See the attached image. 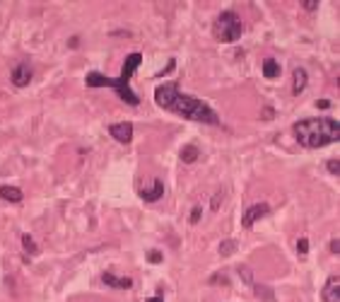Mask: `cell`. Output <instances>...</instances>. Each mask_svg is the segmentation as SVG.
Returning a JSON list of instances; mask_svg holds the SVG:
<instances>
[{"label": "cell", "instance_id": "1", "mask_svg": "<svg viewBox=\"0 0 340 302\" xmlns=\"http://www.w3.org/2000/svg\"><path fill=\"white\" fill-rule=\"evenodd\" d=\"M154 102H157V107L166 109L186 121H196L203 126H219L217 111L203 99L184 95L176 82H164V85L154 87Z\"/></svg>", "mask_w": 340, "mask_h": 302}, {"label": "cell", "instance_id": "2", "mask_svg": "<svg viewBox=\"0 0 340 302\" xmlns=\"http://www.w3.org/2000/svg\"><path fill=\"white\" fill-rule=\"evenodd\" d=\"M292 131L299 145L304 148H323L340 138V126L335 119H302Z\"/></svg>", "mask_w": 340, "mask_h": 302}, {"label": "cell", "instance_id": "3", "mask_svg": "<svg viewBox=\"0 0 340 302\" xmlns=\"http://www.w3.org/2000/svg\"><path fill=\"white\" fill-rule=\"evenodd\" d=\"M244 34V22L234 10H222L212 22V36L222 44H234L242 39Z\"/></svg>", "mask_w": 340, "mask_h": 302}, {"label": "cell", "instance_id": "4", "mask_svg": "<svg viewBox=\"0 0 340 302\" xmlns=\"http://www.w3.org/2000/svg\"><path fill=\"white\" fill-rule=\"evenodd\" d=\"M85 82H87V87H111V90H114L126 104H131V107H138V104H140L138 95L128 87V82H123L119 77H104L101 73L92 70V73H87V80H85Z\"/></svg>", "mask_w": 340, "mask_h": 302}, {"label": "cell", "instance_id": "5", "mask_svg": "<svg viewBox=\"0 0 340 302\" xmlns=\"http://www.w3.org/2000/svg\"><path fill=\"white\" fill-rule=\"evenodd\" d=\"M270 213V203H265V201H261V203H251L246 210H244L242 215V225L246 227V230H251L253 223H258L263 215H268Z\"/></svg>", "mask_w": 340, "mask_h": 302}, {"label": "cell", "instance_id": "6", "mask_svg": "<svg viewBox=\"0 0 340 302\" xmlns=\"http://www.w3.org/2000/svg\"><path fill=\"white\" fill-rule=\"evenodd\" d=\"M32 77H34V70L29 63H17L10 73V80L15 87H27L32 82Z\"/></svg>", "mask_w": 340, "mask_h": 302}, {"label": "cell", "instance_id": "7", "mask_svg": "<svg viewBox=\"0 0 340 302\" xmlns=\"http://www.w3.org/2000/svg\"><path fill=\"white\" fill-rule=\"evenodd\" d=\"M109 133L114 141L123 143V145H128L133 141V123L131 121H121V123H111L109 126Z\"/></svg>", "mask_w": 340, "mask_h": 302}, {"label": "cell", "instance_id": "8", "mask_svg": "<svg viewBox=\"0 0 340 302\" xmlns=\"http://www.w3.org/2000/svg\"><path fill=\"white\" fill-rule=\"evenodd\" d=\"M138 194H140V198H143L145 203H154V201H159V198L164 196V182H162V179H152L150 186L140 189Z\"/></svg>", "mask_w": 340, "mask_h": 302}, {"label": "cell", "instance_id": "9", "mask_svg": "<svg viewBox=\"0 0 340 302\" xmlns=\"http://www.w3.org/2000/svg\"><path fill=\"white\" fill-rule=\"evenodd\" d=\"M321 300L323 302H340V278L338 276H328L326 285L321 288Z\"/></svg>", "mask_w": 340, "mask_h": 302}, {"label": "cell", "instance_id": "10", "mask_svg": "<svg viewBox=\"0 0 340 302\" xmlns=\"http://www.w3.org/2000/svg\"><path fill=\"white\" fill-rule=\"evenodd\" d=\"M143 63V56L140 54H128L126 56V61H123V68H121V75H119V80H123V82H128L133 77V73L138 70V65Z\"/></svg>", "mask_w": 340, "mask_h": 302}, {"label": "cell", "instance_id": "11", "mask_svg": "<svg viewBox=\"0 0 340 302\" xmlns=\"http://www.w3.org/2000/svg\"><path fill=\"white\" fill-rule=\"evenodd\" d=\"M307 82H309V75L304 68H295L292 70V95H302L304 90H307Z\"/></svg>", "mask_w": 340, "mask_h": 302}, {"label": "cell", "instance_id": "12", "mask_svg": "<svg viewBox=\"0 0 340 302\" xmlns=\"http://www.w3.org/2000/svg\"><path fill=\"white\" fill-rule=\"evenodd\" d=\"M101 281L106 283L109 288H119V290H131L133 288V278H128V276H126V278H119V276H114L109 271L101 276Z\"/></svg>", "mask_w": 340, "mask_h": 302}, {"label": "cell", "instance_id": "13", "mask_svg": "<svg viewBox=\"0 0 340 302\" xmlns=\"http://www.w3.org/2000/svg\"><path fill=\"white\" fill-rule=\"evenodd\" d=\"M0 198L8 201V203H20V201H22V189L10 186V184H3V186H0Z\"/></svg>", "mask_w": 340, "mask_h": 302}, {"label": "cell", "instance_id": "14", "mask_svg": "<svg viewBox=\"0 0 340 302\" xmlns=\"http://www.w3.org/2000/svg\"><path fill=\"white\" fill-rule=\"evenodd\" d=\"M280 63L275 61V58H265L263 61V77L265 80H275V77H280Z\"/></svg>", "mask_w": 340, "mask_h": 302}, {"label": "cell", "instance_id": "15", "mask_svg": "<svg viewBox=\"0 0 340 302\" xmlns=\"http://www.w3.org/2000/svg\"><path fill=\"white\" fill-rule=\"evenodd\" d=\"M253 292H256V297L258 300H263V302H275V292L268 288V285H258V283H253L251 285Z\"/></svg>", "mask_w": 340, "mask_h": 302}, {"label": "cell", "instance_id": "16", "mask_svg": "<svg viewBox=\"0 0 340 302\" xmlns=\"http://www.w3.org/2000/svg\"><path fill=\"white\" fill-rule=\"evenodd\" d=\"M198 155H200V152H198L196 145H184V148H181V162H184V164H193V162L198 160Z\"/></svg>", "mask_w": 340, "mask_h": 302}, {"label": "cell", "instance_id": "17", "mask_svg": "<svg viewBox=\"0 0 340 302\" xmlns=\"http://www.w3.org/2000/svg\"><path fill=\"white\" fill-rule=\"evenodd\" d=\"M22 247H24V251H27V254H39V247H36V242H34V237L32 235H27V232H24L22 235Z\"/></svg>", "mask_w": 340, "mask_h": 302}, {"label": "cell", "instance_id": "18", "mask_svg": "<svg viewBox=\"0 0 340 302\" xmlns=\"http://www.w3.org/2000/svg\"><path fill=\"white\" fill-rule=\"evenodd\" d=\"M234 249H237V242H234V239H224V242L219 244V254H222V256H232Z\"/></svg>", "mask_w": 340, "mask_h": 302}, {"label": "cell", "instance_id": "19", "mask_svg": "<svg viewBox=\"0 0 340 302\" xmlns=\"http://www.w3.org/2000/svg\"><path fill=\"white\" fill-rule=\"evenodd\" d=\"M239 276H242L244 278V283H246V285H253V283H256V278H253V271L249 269V266H239Z\"/></svg>", "mask_w": 340, "mask_h": 302}, {"label": "cell", "instance_id": "20", "mask_svg": "<svg viewBox=\"0 0 340 302\" xmlns=\"http://www.w3.org/2000/svg\"><path fill=\"white\" fill-rule=\"evenodd\" d=\"M297 251L304 256V254H309V239L307 237H299L297 239Z\"/></svg>", "mask_w": 340, "mask_h": 302}, {"label": "cell", "instance_id": "21", "mask_svg": "<svg viewBox=\"0 0 340 302\" xmlns=\"http://www.w3.org/2000/svg\"><path fill=\"white\" fill-rule=\"evenodd\" d=\"M217 283H222V285H227V273H215L212 278H210V285H217Z\"/></svg>", "mask_w": 340, "mask_h": 302}, {"label": "cell", "instance_id": "22", "mask_svg": "<svg viewBox=\"0 0 340 302\" xmlns=\"http://www.w3.org/2000/svg\"><path fill=\"white\" fill-rule=\"evenodd\" d=\"M326 164H328V172L330 174H338L340 172V162L338 160H328Z\"/></svg>", "mask_w": 340, "mask_h": 302}, {"label": "cell", "instance_id": "23", "mask_svg": "<svg viewBox=\"0 0 340 302\" xmlns=\"http://www.w3.org/2000/svg\"><path fill=\"white\" fill-rule=\"evenodd\" d=\"M302 8L311 12V10H316V8H318V3H316V0H304V3H302Z\"/></svg>", "mask_w": 340, "mask_h": 302}, {"label": "cell", "instance_id": "24", "mask_svg": "<svg viewBox=\"0 0 340 302\" xmlns=\"http://www.w3.org/2000/svg\"><path fill=\"white\" fill-rule=\"evenodd\" d=\"M174 68H176V61H174V58H172V61H169V63H166V68H164V70H162V73H159V77L164 75V73H172V70H174Z\"/></svg>", "mask_w": 340, "mask_h": 302}, {"label": "cell", "instance_id": "25", "mask_svg": "<svg viewBox=\"0 0 340 302\" xmlns=\"http://www.w3.org/2000/svg\"><path fill=\"white\" fill-rule=\"evenodd\" d=\"M330 251H333V254H338V251H340V242H338V237L330 239Z\"/></svg>", "mask_w": 340, "mask_h": 302}, {"label": "cell", "instance_id": "26", "mask_svg": "<svg viewBox=\"0 0 340 302\" xmlns=\"http://www.w3.org/2000/svg\"><path fill=\"white\" fill-rule=\"evenodd\" d=\"M198 218H200V205H196V208L191 210V223H198Z\"/></svg>", "mask_w": 340, "mask_h": 302}, {"label": "cell", "instance_id": "27", "mask_svg": "<svg viewBox=\"0 0 340 302\" xmlns=\"http://www.w3.org/2000/svg\"><path fill=\"white\" fill-rule=\"evenodd\" d=\"M150 261H152V264H159V261H162V254H159V251H150Z\"/></svg>", "mask_w": 340, "mask_h": 302}, {"label": "cell", "instance_id": "28", "mask_svg": "<svg viewBox=\"0 0 340 302\" xmlns=\"http://www.w3.org/2000/svg\"><path fill=\"white\" fill-rule=\"evenodd\" d=\"M316 107H318V109H330V99H318Z\"/></svg>", "mask_w": 340, "mask_h": 302}, {"label": "cell", "instance_id": "29", "mask_svg": "<svg viewBox=\"0 0 340 302\" xmlns=\"http://www.w3.org/2000/svg\"><path fill=\"white\" fill-rule=\"evenodd\" d=\"M219 208V194H215V198H212V210H217Z\"/></svg>", "mask_w": 340, "mask_h": 302}, {"label": "cell", "instance_id": "30", "mask_svg": "<svg viewBox=\"0 0 340 302\" xmlns=\"http://www.w3.org/2000/svg\"><path fill=\"white\" fill-rule=\"evenodd\" d=\"M145 302H164V300H162V297L157 295V297H150V300H145Z\"/></svg>", "mask_w": 340, "mask_h": 302}]
</instances>
